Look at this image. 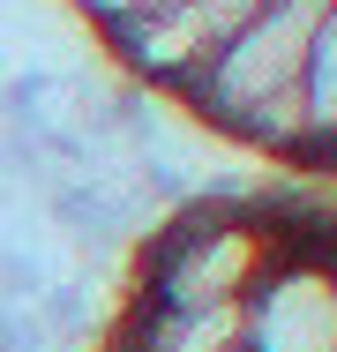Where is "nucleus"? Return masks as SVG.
Listing matches in <instances>:
<instances>
[{
	"instance_id": "nucleus-1",
	"label": "nucleus",
	"mask_w": 337,
	"mask_h": 352,
	"mask_svg": "<svg viewBox=\"0 0 337 352\" xmlns=\"http://www.w3.org/2000/svg\"><path fill=\"white\" fill-rule=\"evenodd\" d=\"M330 8L337 0H270L240 38L217 45V60L180 90V105L210 135L277 165H300V75Z\"/></svg>"
},
{
	"instance_id": "nucleus-2",
	"label": "nucleus",
	"mask_w": 337,
	"mask_h": 352,
	"mask_svg": "<svg viewBox=\"0 0 337 352\" xmlns=\"http://www.w3.org/2000/svg\"><path fill=\"white\" fill-rule=\"evenodd\" d=\"M292 225L255 203H188L142 240V300L150 307H240L277 263Z\"/></svg>"
},
{
	"instance_id": "nucleus-3",
	"label": "nucleus",
	"mask_w": 337,
	"mask_h": 352,
	"mask_svg": "<svg viewBox=\"0 0 337 352\" xmlns=\"http://www.w3.org/2000/svg\"><path fill=\"white\" fill-rule=\"evenodd\" d=\"M263 8L270 0H157V8L128 15L120 30H105V38H113V60H120L135 82H157V90L180 98V90L217 60V45L240 38Z\"/></svg>"
},
{
	"instance_id": "nucleus-4",
	"label": "nucleus",
	"mask_w": 337,
	"mask_h": 352,
	"mask_svg": "<svg viewBox=\"0 0 337 352\" xmlns=\"http://www.w3.org/2000/svg\"><path fill=\"white\" fill-rule=\"evenodd\" d=\"M248 352H337V248L285 240L255 292L240 300Z\"/></svg>"
},
{
	"instance_id": "nucleus-5",
	"label": "nucleus",
	"mask_w": 337,
	"mask_h": 352,
	"mask_svg": "<svg viewBox=\"0 0 337 352\" xmlns=\"http://www.w3.org/2000/svg\"><path fill=\"white\" fill-rule=\"evenodd\" d=\"M337 157V8L323 15L307 75H300V165H330Z\"/></svg>"
},
{
	"instance_id": "nucleus-6",
	"label": "nucleus",
	"mask_w": 337,
	"mask_h": 352,
	"mask_svg": "<svg viewBox=\"0 0 337 352\" xmlns=\"http://www.w3.org/2000/svg\"><path fill=\"white\" fill-rule=\"evenodd\" d=\"M75 8H83V15H90L98 30H120L128 15H142V8H157V0H75Z\"/></svg>"
},
{
	"instance_id": "nucleus-7",
	"label": "nucleus",
	"mask_w": 337,
	"mask_h": 352,
	"mask_svg": "<svg viewBox=\"0 0 337 352\" xmlns=\"http://www.w3.org/2000/svg\"><path fill=\"white\" fill-rule=\"evenodd\" d=\"M330 173H337V157H330Z\"/></svg>"
},
{
	"instance_id": "nucleus-8",
	"label": "nucleus",
	"mask_w": 337,
	"mask_h": 352,
	"mask_svg": "<svg viewBox=\"0 0 337 352\" xmlns=\"http://www.w3.org/2000/svg\"><path fill=\"white\" fill-rule=\"evenodd\" d=\"M240 352H248V345H240Z\"/></svg>"
},
{
	"instance_id": "nucleus-9",
	"label": "nucleus",
	"mask_w": 337,
	"mask_h": 352,
	"mask_svg": "<svg viewBox=\"0 0 337 352\" xmlns=\"http://www.w3.org/2000/svg\"><path fill=\"white\" fill-rule=\"evenodd\" d=\"M330 248H337V240H330Z\"/></svg>"
}]
</instances>
